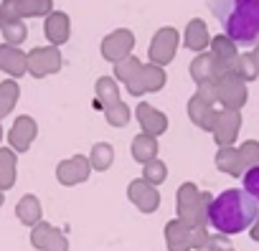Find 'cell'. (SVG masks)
<instances>
[{
  "label": "cell",
  "mask_w": 259,
  "mask_h": 251,
  "mask_svg": "<svg viewBox=\"0 0 259 251\" xmlns=\"http://www.w3.org/2000/svg\"><path fill=\"white\" fill-rule=\"evenodd\" d=\"M224 36L236 46L259 43V0H208Z\"/></svg>",
  "instance_id": "obj_1"
},
{
  "label": "cell",
  "mask_w": 259,
  "mask_h": 251,
  "mask_svg": "<svg viewBox=\"0 0 259 251\" xmlns=\"http://www.w3.org/2000/svg\"><path fill=\"white\" fill-rule=\"evenodd\" d=\"M256 218H259V203L241 188H229L219 193L208 206V226L226 236L244 233Z\"/></svg>",
  "instance_id": "obj_2"
},
{
  "label": "cell",
  "mask_w": 259,
  "mask_h": 251,
  "mask_svg": "<svg viewBox=\"0 0 259 251\" xmlns=\"http://www.w3.org/2000/svg\"><path fill=\"white\" fill-rule=\"evenodd\" d=\"M241 190L244 193H249L256 203H259V165H254V168H249L246 173H244V178H241Z\"/></svg>",
  "instance_id": "obj_3"
}]
</instances>
